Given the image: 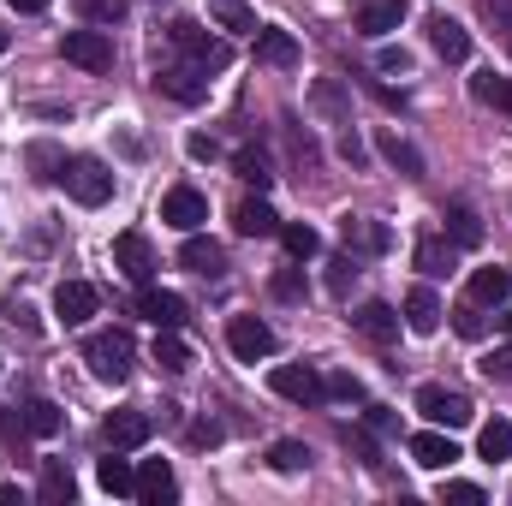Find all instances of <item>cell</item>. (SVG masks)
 <instances>
[{
    "instance_id": "6da1fadb",
    "label": "cell",
    "mask_w": 512,
    "mask_h": 506,
    "mask_svg": "<svg viewBox=\"0 0 512 506\" xmlns=\"http://www.w3.org/2000/svg\"><path fill=\"white\" fill-rule=\"evenodd\" d=\"M131 358H137V346H131L126 328H102V334L84 340V364H90V376L96 381H126Z\"/></svg>"
},
{
    "instance_id": "7a4b0ae2",
    "label": "cell",
    "mask_w": 512,
    "mask_h": 506,
    "mask_svg": "<svg viewBox=\"0 0 512 506\" xmlns=\"http://www.w3.org/2000/svg\"><path fill=\"white\" fill-rule=\"evenodd\" d=\"M167 36H173V48H179V54H185L191 66H203V72H221V66L233 60L227 36H209V30H203V24H191V18H179V24H173Z\"/></svg>"
},
{
    "instance_id": "3957f363",
    "label": "cell",
    "mask_w": 512,
    "mask_h": 506,
    "mask_svg": "<svg viewBox=\"0 0 512 506\" xmlns=\"http://www.w3.org/2000/svg\"><path fill=\"white\" fill-rule=\"evenodd\" d=\"M60 179H66V191H72L84 209H96V203H108V197H114V173H108L96 155H72V161L60 167Z\"/></svg>"
},
{
    "instance_id": "277c9868",
    "label": "cell",
    "mask_w": 512,
    "mask_h": 506,
    "mask_svg": "<svg viewBox=\"0 0 512 506\" xmlns=\"http://www.w3.org/2000/svg\"><path fill=\"white\" fill-rule=\"evenodd\" d=\"M417 411H423L435 429H465V423L477 417L465 393H453V387H435V381H429V387H417Z\"/></svg>"
},
{
    "instance_id": "5b68a950",
    "label": "cell",
    "mask_w": 512,
    "mask_h": 506,
    "mask_svg": "<svg viewBox=\"0 0 512 506\" xmlns=\"http://www.w3.org/2000/svg\"><path fill=\"white\" fill-rule=\"evenodd\" d=\"M268 387H274L280 399H292V405H322V399H328V381L316 376L310 364H274V370H268Z\"/></svg>"
},
{
    "instance_id": "8992f818",
    "label": "cell",
    "mask_w": 512,
    "mask_h": 506,
    "mask_svg": "<svg viewBox=\"0 0 512 506\" xmlns=\"http://www.w3.org/2000/svg\"><path fill=\"white\" fill-rule=\"evenodd\" d=\"M60 54H66L72 66H84V72H108V66H114L108 30H66V36H60Z\"/></svg>"
},
{
    "instance_id": "52a82bcc",
    "label": "cell",
    "mask_w": 512,
    "mask_h": 506,
    "mask_svg": "<svg viewBox=\"0 0 512 506\" xmlns=\"http://www.w3.org/2000/svg\"><path fill=\"white\" fill-rule=\"evenodd\" d=\"M227 346H233L239 364H256V358L274 352V328L262 316H227Z\"/></svg>"
},
{
    "instance_id": "ba28073f",
    "label": "cell",
    "mask_w": 512,
    "mask_h": 506,
    "mask_svg": "<svg viewBox=\"0 0 512 506\" xmlns=\"http://www.w3.org/2000/svg\"><path fill=\"white\" fill-rule=\"evenodd\" d=\"M161 221L179 227V233H197V227L209 221V197H203L197 185H173V191L161 197Z\"/></svg>"
},
{
    "instance_id": "9c48e42d",
    "label": "cell",
    "mask_w": 512,
    "mask_h": 506,
    "mask_svg": "<svg viewBox=\"0 0 512 506\" xmlns=\"http://www.w3.org/2000/svg\"><path fill=\"white\" fill-rule=\"evenodd\" d=\"M96 310H102V292H96L90 280H60V286H54V316H60L66 328L90 322Z\"/></svg>"
},
{
    "instance_id": "30bf717a",
    "label": "cell",
    "mask_w": 512,
    "mask_h": 506,
    "mask_svg": "<svg viewBox=\"0 0 512 506\" xmlns=\"http://www.w3.org/2000/svg\"><path fill=\"white\" fill-rule=\"evenodd\" d=\"M155 90L173 96V102H185V108H197V102L209 96V72H203V66H161V72H155Z\"/></svg>"
},
{
    "instance_id": "8fae6325",
    "label": "cell",
    "mask_w": 512,
    "mask_h": 506,
    "mask_svg": "<svg viewBox=\"0 0 512 506\" xmlns=\"http://www.w3.org/2000/svg\"><path fill=\"white\" fill-rule=\"evenodd\" d=\"M149 411H108V423H102V441L114 447V453H131V447H143L149 441Z\"/></svg>"
},
{
    "instance_id": "7c38bea8",
    "label": "cell",
    "mask_w": 512,
    "mask_h": 506,
    "mask_svg": "<svg viewBox=\"0 0 512 506\" xmlns=\"http://www.w3.org/2000/svg\"><path fill=\"white\" fill-rule=\"evenodd\" d=\"M429 48H435L441 60H453V66H459V60H471V30H465L459 18L435 12V18H429Z\"/></svg>"
},
{
    "instance_id": "4fadbf2b",
    "label": "cell",
    "mask_w": 512,
    "mask_h": 506,
    "mask_svg": "<svg viewBox=\"0 0 512 506\" xmlns=\"http://www.w3.org/2000/svg\"><path fill=\"white\" fill-rule=\"evenodd\" d=\"M114 268L137 280V286H149V274H155V256H149V239L143 233H120L114 239Z\"/></svg>"
},
{
    "instance_id": "5bb4252c",
    "label": "cell",
    "mask_w": 512,
    "mask_h": 506,
    "mask_svg": "<svg viewBox=\"0 0 512 506\" xmlns=\"http://www.w3.org/2000/svg\"><path fill=\"white\" fill-rule=\"evenodd\" d=\"M137 310H143V316H149L155 328H185V316H191V304H185L179 292H161V286H143Z\"/></svg>"
},
{
    "instance_id": "9a60e30c",
    "label": "cell",
    "mask_w": 512,
    "mask_h": 506,
    "mask_svg": "<svg viewBox=\"0 0 512 506\" xmlns=\"http://www.w3.org/2000/svg\"><path fill=\"white\" fill-rule=\"evenodd\" d=\"M411 459H417L423 471H447V465L459 459V441L441 435V429H423V435H411Z\"/></svg>"
},
{
    "instance_id": "2e32d148",
    "label": "cell",
    "mask_w": 512,
    "mask_h": 506,
    "mask_svg": "<svg viewBox=\"0 0 512 506\" xmlns=\"http://www.w3.org/2000/svg\"><path fill=\"white\" fill-rule=\"evenodd\" d=\"M340 233H346V251H364V256H382L393 245V233H387L382 221H370V215H346Z\"/></svg>"
},
{
    "instance_id": "e0dca14e",
    "label": "cell",
    "mask_w": 512,
    "mask_h": 506,
    "mask_svg": "<svg viewBox=\"0 0 512 506\" xmlns=\"http://www.w3.org/2000/svg\"><path fill=\"white\" fill-rule=\"evenodd\" d=\"M179 262L191 268V274H227V251L215 245V239H203V233H185V245H179Z\"/></svg>"
},
{
    "instance_id": "ac0fdd59",
    "label": "cell",
    "mask_w": 512,
    "mask_h": 506,
    "mask_svg": "<svg viewBox=\"0 0 512 506\" xmlns=\"http://www.w3.org/2000/svg\"><path fill=\"white\" fill-rule=\"evenodd\" d=\"M179 495V483H173V465L167 459H143V471H137V501L143 506H161Z\"/></svg>"
},
{
    "instance_id": "d6986e66",
    "label": "cell",
    "mask_w": 512,
    "mask_h": 506,
    "mask_svg": "<svg viewBox=\"0 0 512 506\" xmlns=\"http://www.w3.org/2000/svg\"><path fill=\"white\" fill-rule=\"evenodd\" d=\"M447 239H453V251H477L483 245V221H477V209L465 197L447 203Z\"/></svg>"
},
{
    "instance_id": "ffe728a7",
    "label": "cell",
    "mask_w": 512,
    "mask_h": 506,
    "mask_svg": "<svg viewBox=\"0 0 512 506\" xmlns=\"http://www.w3.org/2000/svg\"><path fill=\"white\" fill-rule=\"evenodd\" d=\"M233 227H239L245 239H274V233H280V215H274V209L262 203V191H256V197H245V203L233 209Z\"/></svg>"
},
{
    "instance_id": "44dd1931",
    "label": "cell",
    "mask_w": 512,
    "mask_h": 506,
    "mask_svg": "<svg viewBox=\"0 0 512 506\" xmlns=\"http://www.w3.org/2000/svg\"><path fill=\"white\" fill-rule=\"evenodd\" d=\"M352 322H358V334H364V340H376V346H393V340H399V310L382 304V298H376V304H364Z\"/></svg>"
},
{
    "instance_id": "7402d4cb",
    "label": "cell",
    "mask_w": 512,
    "mask_h": 506,
    "mask_svg": "<svg viewBox=\"0 0 512 506\" xmlns=\"http://www.w3.org/2000/svg\"><path fill=\"white\" fill-rule=\"evenodd\" d=\"M256 60H262V66H292V60H298L292 30H280V24H256Z\"/></svg>"
},
{
    "instance_id": "603a6c76",
    "label": "cell",
    "mask_w": 512,
    "mask_h": 506,
    "mask_svg": "<svg viewBox=\"0 0 512 506\" xmlns=\"http://www.w3.org/2000/svg\"><path fill=\"white\" fill-rule=\"evenodd\" d=\"M310 108H316L322 120H334V126H352V102H346L340 78H316V84H310Z\"/></svg>"
},
{
    "instance_id": "cb8c5ba5",
    "label": "cell",
    "mask_w": 512,
    "mask_h": 506,
    "mask_svg": "<svg viewBox=\"0 0 512 506\" xmlns=\"http://www.w3.org/2000/svg\"><path fill=\"white\" fill-rule=\"evenodd\" d=\"M405 24V0H364L358 6V30L364 36H387V30H399Z\"/></svg>"
},
{
    "instance_id": "d4e9b609",
    "label": "cell",
    "mask_w": 512,
    "mask_h": 506,
    "mask_svg": "<svg viewBox=\"0 0 512 506\" xmlns=\"http://www.w3.org/2000/svg\"><path fill=\"white\" fill-rule=\"evenodd\" d=\"M405 328H411V334H435V328H441V298H435L429 286H417V292L405 298Z\"/></svg>"
},
{
    "instance_id": "484cf974",
    "label": "cell",
    "mask_w": 512,
    "mask_h": 506,
    "mask_svg": "<svg viewBox=\"0 0 512 506\" xmlns=\"http://www.w3.org/2000/svg\"><path fill=\"white\" fill-rule=\"evenodd\" d=\"M512 298V268H477L471 274V304H507Z\"/></svg>"
},
{
    "instance_id": "4316f807",
    "label": "cell",
    "mask_w": 512,
    "mask_h": 506,
    "mask_svg": "<svg viewBox=\"0 0 512 506\" xmlns=\"http://www.w3.org/2000/svg\"><path fill=\"white\" fill-rule=\"evenodd\" d=\"M96 483H102L108 495H137V471H131V465L120 459V453H114V447H108V459L96 465Z\"/></svg>"
},
{
    "instance_id": "83f0119b",
    "label": "cell",
    "mask_w": 512,
    "mask_h": 506,
    "mask_svg": "<svg viewBox=\"0 0 512 506\" xmlns=\"http://www.w3.org/2000/svg\"><path fill=\"white\" fill-rule=\"evenodd\" d=\"M411 256H417V268H423V274H447V268H453V239H441V233H423Z\"/></svg>"
},
{
    "instance_id": "f1b7e54d",
    "label": "cell",
    "mask_w": 512,
    "mask_h": 506,
    "mask_svg": "<svg viewBox=\"0 0 512 506\" xmlns=\"http://www.w3.org/2000/svg\"><path fill=\"white\" fill-rule=\"evenodd\" d=\"M36 495H42L48 506H66L72 495H78V483H72V471H66L60 459H48V465H42V489H36Z\"/></svg>"
},
{
    "instance_id": "f546056e",
    "label": "cell",
    "mask_w": 512,
    "mask_h": 506,
    "mask_svg": "<svg viewBox=\"0 0 512 506\" xmlns=\"http://www.w3.org/2000/svg\"><path fill=\"white\" fill-rule=\"evenodd\" d=\"M155 364H161V370H173V376H179V370H191V346L179 340V328H161V334H155Z\"/></svg>"
},
{
    "instance_id": "4dcf8cb0",
    "label": "cell",
    "mask_w": 512,
    "mask_h": 506,
    "mask_svg": "<svg viewBox=\"0 0 512 506\" xmlns=\"http://www.w3.org/2000/svg\"><path fill=\"white\" fill-rule=\"evenodd\" d=\"M382 155L399 167V173H405V179H423V155H417V149H411L399 131H382Z\"/></svg>"
},
{
    "instance_id": "1f68e13d",
    "label": "cell",
    "mask_w": 512,
    "mask_h": 506,
    "mask_svg": "<svg viewBox=\"0 0 512 506\" xmlns=\"http://www.w3.org/2000/svg\"><path fill=\"white\" fill-rule=\"evenodd\" d=\"M477 453L495 465V459H512V423L507 417H495V423H483V435H477Z\"/></svg>"
},
{
    "instance_id": "d6a6232c",
    "label": "cell",
    "mask_w": 512,
    "mask_h": 506,
    "mask_svg": "<svg viewBox=\"0 0 512 506\" xmlns=\"http://www.w3.org/2000/svg\"><path fill=\"white\" fill-rule=\"evenodd\" d=\"M280 245H286V256H292V262H310V256L322 251V233L292 221V227H280Z\"/></svg>"
},
{
    "instance_id": "836d02e7",
    "label": "cell",
    "mask_w": 512,
    "mask_h": 506,
    "mask_svg": "<svg viewBox=\"0 0 512 506\" xmlns=\"http://www.w3.org/2000/svg\"><path fill=\"white\" fill-rule=\"evenodd\" d=\"M471 96H477V102H489V108H501V114L512 120V78H495V72H483V78L471 84Z\"/></svg>"
},
{
    "instance_id": "e575fe53",
    "label": "cell",
    "mask_w": 512,
    "mask_h": 506,
    "mask_svg": "<svg viewBox=\"0 0 512 506\" xmlns=\"http://www.w3.org/2000/svg\"><path fill=\"white\" fill-rule=\"evenodd\" d=\"M268 465L292 477V471H304V465H310V447H304V441H274V447H268Z\"/></svg>"
},
{
    "instance_id": "d590c367",
    "label": "cell",
    "mask_w": 512,
    "mask_h": 506,
    "mask_svg": "<svg viewBox=\"0 0 512 506\" xmlns=\"http://www.w3.org/2000/svg\"><path fill=\"white\" fill-rule=\"evenodd\" d=\"M72 6H78V18H84V24H108V30L126 18V0H72Z\"/></svg>"
},
{
    "instance_id": "8d00e7d4",
    "label": "cell",
    "mask_w": 512,
    "mask_h": 506,
    "mask_svg": "<svg viewBox=\"0 0 512 506\" xmlns=\"http://www.w3.org/2000/svg\"><path fill=\"white\" fill-rule=\"evenodd\" d=\"M209 12H215L227 30H251V36H256V12L245 6V0H209Z\"/></svg>"
},
{
    "instance_id": "74e56055",
    "label": "cell",
    "mask_w": 512,
    "mask_h": 506,
    "mask_svg": "<svg viewBox=\"0 0 512 506\" xmlns=\"http://www.w3.org/2000/svg\"><path fill=\"white\" fill-rule=\"evenodd\" d=\"M24 429L48 441V435L60 429V405H48V399H36V405H24Z\"/></svg>"
},
{
    "instance_id": "f35d334b",
    "label": "cell",
    "mask_w": 512,
    "mask_h": 506,
    "mask_svg": "<svg viewBox=\"0 0 512 506\" xmlns=\"http://www.w3.org/2000/svg\"><path fill=\"white\" fill-rule=\"evenodd\" d=\"M453 328H459L465 340H483V334H489V316H483V304H471V298H465V304L453 310Z\"/></svg>"
},
{
    "instance_id": "ab89813d",
    "label": "cell",
    "mask_w": 512,
    "mask_h": 506,
    "mask_svg": "<svg viewBox=\"0 0 512 506\" xmlns=\"http://www.w3.org/2000/svg\"><path fill=\"white\" fill-rule=\"evenodd\" d=\"M268 286H274V298H286V304H298V298L310 292V286H304V268H274Z\"/></svg>"
},
{
    "instance_id": "60d3db41",
    "label": "cell",
    "mask_w": 512,
    "mask_h": 506,
    "mask_svg": "<svg viewBox=\"0 0 512 506\" xmlns=\"http://www.w3.org/2000/svg\"><path fill=\"white\" fill-rule=\"evenodd\" d=\"M233 167H239V179H245V185H256V191H268V185H274V173H268V161H262L256 149H245Z\"/></svg>"
},
{
    "instance_id": "b9f144b4",
    "label": "cell",
    "mask_w": 512,
    "mask_h": 506,
    "mask_svg": "<svg viewBox=\"0 0 512 506\" xmlns=\"http://www.w3.org/2000/svg\"><path fill=\"white\" fill-rule=\"evenodd\" d=\"M352 280H358V256H352V251L334 256V262H328V292H340V298H346V292H352Z\"/></svg>"
},
{
    "instance_id": "7bdbcfd3",
    "label": "cell",
    "mask_w": 512,
    "mask_h": 506,
    "mask_svg": "<svg viewBox=\"0 0 512 506\" xmlns=\"http://www.w3.org/2000/svg\"><path fill=\"white\" fill-rule=\"evenodd\" d=\"M483 376H489V381H507V387H512V340H507V346H495V352L483 358Z\"/></svg>"
},
{
    "instance_id": "ee69618b",
    "label": "cell",
    "mask_w": 512,
    "mask_h": 506,
    "mask_svg": "<svg viewBox=\"0 0 512 506\" xmlns=\"http://www.w3.org/2000/svg\"><path fill=\"white\" fill-rule=\"evenodd\" d=\"M441 501H453V506H483L489 495H483L477 483H441Z\"/></svg>"
},
{
    "instance_id": "f6af8a7d",
    "label": "cell",
    "mask_w": 512,
    "mask_h": 506,
    "mask_svg": "<svg viewBox=\"0 0 512 506\" xmlns=\"http://www.w3.org/2000/svg\"><path fill=\"white\" fill-rule=\"evenodd\" d=\"M328 399H364L358 376H328Z\"/></svg>"
},
{
    "instance_id": "bcb514c9",
    "label": "cell",
    "mask_w": 512,
    "mask_h": 506,
    "mask_svg": "<svg viewBox=\"0 0 512 506\" xmlns=\"http://www.w3.org/2000/svg\"><path fill=\"white\" fill-rule=\"evenodd\" d=\"M340 155H346L352 167H364V161H370V149H364V137H358V131H346V137H340Z\"/></svg>"
},
{
    "instance_id": "7dc6e473",
    "label": "cell",
    "mask_w": 512,
    "mask_h": 506,
    "mask_svg": "<svg viewBox=\"0 0 512 506\" xmlns=\"http://www.w3.org/2000/svg\"><path fill=\"white\" fill-rule=\"evenodd\" d=\"M346 447H358V459H364V465H382V459H376V441H370L364 429H346Z\"/></svg>"
},
{
    "instance_id": "c3c4849f",
    "label": "cell",
    "mask_w": 512,
    "mask_h": 506,
    "mask_svg": "<svg viewBox=\"0 0 512 506\" xmlns=\"http://www.w3.org/2000/svg\"><path fill=\"white\" fill-rule=\"evenodd\" d=\"M191 155H197V161H215V155H221V143H215V137H203V131H197V137H191Z\"/></svg>"
},
{
    "instance_id": "681fc988",
    "label": "cell",
    "mask_w": 512,
    "mask_h": 506,
    "mask_svg": "<svg viewBox=\"0 0 512 506\" xmlns=\"http://www.w3.org/2000/svg\"><path fill=\"white\" fill-rule=\"evenodd\" d=\"M215 441H221V423H197L191 429V447H215Z\"/></svg>"
},
{
    "instance_id": "f907efd6",
    "label": "cell",
    "mask_w": 512,
    "mask_h": 506,
    "mask_svg": "<svg viewBox=\"0 0 512 506\" xmlns=\"http://www.w3.org/2000/svg\"><path fill=\"white\" fill-rule=\"evenodd\" d=\"M382 72H405V54L399 48H382Z\"/></svg>"
},
{
    "instance_id": "816d5d0a",
    "label": "cell",
    "mask_w": 512,
    "mask_h": 506,
    "mask_svg": "<svg viewBox=\"0 0 512 506\" xmlns=\"http://www.w3.org/2000/svg\"><path fill=\"white\" fill-rule=\"evenodd\" d=\"M370 429H393V411L387 405H370Z\"/></svg>"
},
{
    "instance_id": "f5cc1de1",
    "label": "cell",
    "mask_w": 512,
    "mask_h": 506,
    "mask_svg": "<svg viewBox=\"0 0 512 506\" xmlns=\"http://www.w3.org/2000/svg\"><path fill=\"white\" fill-rule=\"evenodd\" d=\"M6 6H12V12H42L48 0H6Z\"/></svg>"
},
{
    "instance_id": "db71d44e",
    "label": "cell",
    "mask_w": 512,
    "mask_h": 506,
    "mask_svg": "<svg viewBox=\"0 0 512 506\" xmlns=\"http://www.w3.org/2000/svg\"><path fill=\"white\" fill-rule=\"evenodd\" d=\"M501 334H507V340H512V310H507V316H501Z\"/></svg>"
},
{
    "instance_id": "11a10c76",
    "label": "cell",
    "mask_w": 512,
    "mask_h": 506,
    "mask_svg": "<svg viewBox=\"0 0 512 506\" xmlns=\"http://www.w3.org/2000/svg\"><path fill=\"white\" fill-rule=\"evenodd\" d=\"M0 54H6V30H0Z\"/></svg>"
},
{
    "instance_id": "9f6ffc18",
    "label": "cell",
    "mask_w": 512,
    "mask_h": 506,
    "mask_svg": "<svg viewBox=\"0 0 512 506\" xmlns=\"http://www.w3.org/2000/svg\"><path fill=\"white\" fill-rule=\"evenodd\" d=\"M507 48H512V42H507Z\"/></svg>"
}]
</instances>
